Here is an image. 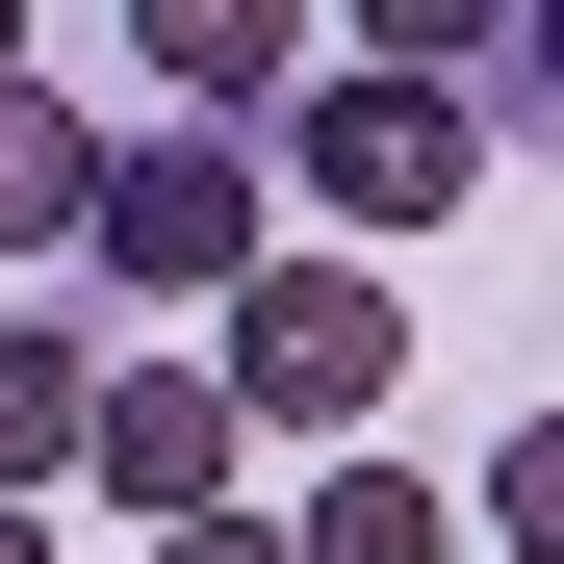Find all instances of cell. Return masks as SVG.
<instances>
[{
  "mask_svg": "<svg viewBox=\"0 0 564 564\" xmlns=\"http://www.w3.org/2000/svg\"><path fill=\"white\" fill-rule=\"evenodd\" d=\"M129 52L180 77V129H231V154H257V104H308V26H282V0H154Z\"/></svg>",
  "mask_w": 564,
  "mask_h": 564,
  "instance_id": "obj_5",
  "label": "cell"
},
{
  "mask_svg": "<svg viewBox=\"0 0 564 564\" xmlns=\"http://www.w3.org/2000/svg\"><path fill=\"white\" fill-rule=\"evenodd\" d=\"M154 564H282V513H180V539H154Z\"/></svg>",
  "mask_w": 564,
  "mask_h": 564,
  "instance_id": "obj_10",
  "label": "cell"
},
{
  "mask_svg": "<svg viewBox=\"0 0 564 564\" xmlns=\"http://www.w3.org/2000/svg\"><path fill=\"white\" fill-rule=\"evenodd\" d=\"M282 564H462V488H411V462H334V488L282 513Z\"/></svg>",
  "mask_w": 564,
  "mask_h": 564,
  "instance_id": "obj_6",
  "label": "cell"
},
{
  "mask_svg": "<svg viewBox=\"0 0 564 564\" xmlns=\"http://www.w3.org/2000/svg\"><path fill=\"white\" fill-rule=\"evenodd\" d=\"M462 539H513V564H564V436H539V411L488 436V513H462Z\"/></svg>",
  "mask_w": 564,
  "mask_h": 564,
  "instance_id": "obj_9",
  "label": "cell"
},
{
  "mask_svg": "<svg viewBox=\"0 0 564 564\" xmlns=\"http://www.w3.org/2000/svg\"><path fill=\"white\" fill-rule=\"evenodd\" d=\"M282 154H308V206L334 231H462V180H488V104H436V77H308L282 104Z\"/></svg>",
  "mask_w": 564,
  "mask_h": 564,
  "instance_id": "obj_2",
  "label": "cell"
},
{
  "mask_svg": "<svg viewBox=\"0 0 564 564\" xmlns=\"http://www.w3.org/2000/svg\"><path fill=\"white\" fill-rule=\"evenodd\" d=\"M77 462H104V513L180 539V513H231V462H257V436L206 411V359H104V386H77Z\"/></svg>",
  "mask_w": 564,
  "mask_h": 564,
  "instance_id": "obj_4",
  "label": "cell"
},
{
  "mask_svg": "<svg viewBox=\"0 0 564 564\" xmlns=\"http://www.w3.org/2000/svg\"><path fill=\"white\" fill-rule=\"evenodd\" d=\"M386 386H411V308H386L359 257H257L231 334H206V411H231V436H359Z\"/></svg>",
  "mask_w": 564,
  "mask_h": 564,
  "instance_id": "obj_1",
  "label": "cell"
},
{
  "mask_svg": "<svg viewBox=\"0 0 564 564\" xmlns=\"http://www.w3.org/2000/svg\"><path fill=\"white\" fill-rule=\"evenodd\" d=\"M0 564H52V513H0Z\"/></svg>",
  "mask_w": 564,
  "mask_h": 564,
  "instance_id": "obj_11",
  "label": "cell"
},
{
  "mask_svg": "<svg viewBox=\"0 0 564 564\" xmlns=\"http://www.w3.org/2000/svg\"><path fill=\"white\" fill-rule=\"evenodd\" d=\"M77 386H104V359H77V308H0V513L77 462Z\"/></svg>",
  "mask_w": 564,
  "mask_h": 564,
  "instance_id": "obj_7",
  "label": "cell"
},
{
  "mask_svg": "<svg viewBox=\"0 0 564 564\" xmlns=\"http://www.w3.org/2000/svg\"><path fill=\"white\" fill-rule=\"evenodd\" d=\"M77 257L154 282V308H231V282H257V154L231 129H129L104 180H77Z\"/></svg>",
  "mask_w": 564,
  "mask_h": 564,
  "instance_id": "obj_3",
  "label": "cell"
},
{
  "mask_svg": "<svg viewBox=\"0 0 564 564\" xmlns=\"http://www.w3.org/2000/svg\"><path fill=\"white\" fill-rule=\"evenodd\" d=\"M0 77H26V26H0Z\"/></svg>",
  "mask_w": 564,
  "mask_h": 564,
  "instance_id": "obj_12",
  "label": "cell"
},
{
  "mask_svg": "<svg viewBox=\"0 0 564 564\" xmlns=\"http://www.w3.org/2000/svg\"><path fill=\"white\" fill-rule=\"evenodd\" d=\"M77 180H104V129L52 77H0V257H77Z\"/></svg>",
  "mask_w": 564,
  "mask_h": 564,
  "instance_id": "obj_8",
  "label": "cell"
}]
</instances>
